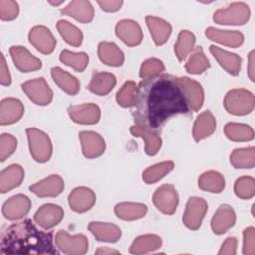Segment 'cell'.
Instances as JSON below:
<instances>
[{
  "label": "cell",
  "mask_w": 255,
  "mask_h": 255,
  "mask_svg": "<svg viewBox=\"0 0 255 255\" xmlns=\"http://www.w3.org/2000/svg\"><path fill=\"white\" fill-rule=\"evenodd\" d=\"M132 115L136 125L150 129L169 118L189 111L178 77L161 74L142 80L137 86Z\"/></svg>",
  "instance_id": "cell-1"
},
{
  "label": "cell",
  "mask_w": 255,
  "mask_h": 255,
  "mask_svg": "<svg viewBox=\"0 0 255 255\" xmlns=\"http://www.w3.org/2000/svg\"><path fill=\"white\" fill-rule=\"evenodd\" d=\"M1 254H57L51 232L40 230L30 219L13 223L1 232Z\"/></svg>",
  "instance_id": "cell-2"
},
{
  "label": "cell",
  "mask_w": 255,
  "mask_h": 255,
  "mask_svg": "<svg viewBox=\"0 0 255 255\" xmlns=\"http://www.w3.org/2000/svg\"><path fill=\"white\" fill-rule=\"evenodd\" d=\"M223 105L229 114L245 116L250 114L254 109V95L245 89H233L226 94Z\"/></svg>",
  "instance_id": "cell-3"
},
{
  "label": "cell",
  "mask_w": 255,
  "mask_h": 255,
  "mask_svg": "<svg viewBox=\"0 0 255 255\" xmlns=\"http://www.w3.org/2000/svg\"><path fill=\"white\" fill-rule=\"evenodd\" d=\"M26 133L30 153L34 160L40 163L48 161L51 158L53 150L52 142L48 134L35 128H27Z\"/></svg>",
  "instance_id": "cell-4"
},
{
  "label": "cell",
  "mask_w": 255,
  "mask_h": 255,
  "mask_svg": "<svg viewBox=\"0 0 255 255\" xmlns=\"http://www.w3.org/2000/svg\"><path fill=\"white\" fill-rule=\"evenodd\" d=\"M249 18L250 9L242 2L231 3L227 8L219 9L213 14V21L219 25H244Z\"/></svg>",
  "instance_id": "cell-5"
},
{
  "label": "cell",
  "mask_w": 255,
  "mask_h": 255,
  "mask_svg": "<svg viewBox=\"0 0 255 255\" xmlns=\"http://www.w3.org/2000/svg\"><path fill=\"white\" fill-rule=\"evenodd\" d=\"M56 246L65 254L82 255L88 251L89 242L84 234L70 235L65 230H59L55 236Z\"/></svg>",
  "instance_id": "cell-6"
},
{
  "label": "cell",
  "mask_w": 255,
  "mask_h": 255,
  "mask_svg": "<svg viewBox=\"0 0 255 255\" xmlns=\"http://www.w3.org/2000/svg\"><path fill=\"white\" fill-rule=\"evenodd\" d=\"M21 87L27 97L38 106H47L53 99V92L42 77L29 80L23 83Z\"/></svg>",
  "instance_id": "cell-7"
},
{
  "label": "cell",
  "mask_w": 255,
  "mask_h": 255,
  "mask_svg": "<svg viewBox=\"0 0 255 255\" xmlns=\"http://www.w3.org/2000/svg\"><path fill=\"white\" fill-rule=\"evenodd\" d=\"M207 202L203 198L196 196L190 197L182 216L184 225L191 230L198 229L207 212Z\"/></svg>",
  "instance_id": "cell-8"
},
{
  "label": "cell",
  "mask_w": 255,
  "mask_h": 255,
  "mask_svg": "<svg viewBox=\"0 0 255 255\" xmlns=\"http://www.w3.org/2000/svg\"><path fill=\"white\" fill-rule=\"evenodd\" d=\"M155 207L166 215H171L175 212L178 204V194L176 189L171 184H163L159 186L152 196Z\"/></svg>",
  "instance_id": "cell-9"
},
{
  "label": "cell",
  "mask_w": 255,
  "mask_h": 255,
  "mask_svg": "<svg viewBox=\"0 0 255 255\" xmlns=\"http://www.w3.org/2000/svg\"><path fill=\"white\" fill-rule=\"evenodd\" d=\"M68 114L73 122L80 125H95L101 118L100 108L93 103L70 106Z\"/></svg>",
  "instance_id": "cell-10"
},
{
  "label": "cell",
  "mask_w": 255,
  "mask_h": 255,
  "mask_svg": "<svg viewBox=\"0 0 255 255\" xmlns=\"http://www.w3.org/2000/svg\"><path fill=\"white\" fill-rule=\"evenodd\" d=\"M116 35L129 47L139 45L143 39L142 31L138 23L129 19H124L117 23Z\"/></svg>",
  "instance_id": "cell-11"
},
{
  "label": "cell",
  "mask_w": 255,
  "mask_h": 255,
  "mask_svg": "<svg viewBox=\"0 0 255 255\" xmlns=\"http://www.w3.org/2000/svg\"><path fill=\"white\" fill-rule=\"evenodd\" d=\"M32 46L42 54H51L56 47V40L51 31L45 26L33 27L28 35Z\"/></svg>",
  "instance_id": "cell-12"
},
{
  "label": "cell",
  "mask_w": 255,
  "mask_h": 255,
  "mask_svg": "<svg viewBox=\"0 0 255 255\" xmlns=\"http://www.w3.org/2000/svg\"><path fill=\"white\" fill-rule=\"evenodd\" d=\"M31 208V200L24 194L10 197L2 207V213L8 220H19L23 218Z\"/></svg>",
  "instance_id": "cell-13"
},
{
  "label": "cell",
  "mask_w": 255,
  "mask_h": 255,
  "mask_svg": "<svg viewBox=\"0 0 255 255\" xmlns=\"http://www.w3.org/2000/svg\"><path fill=\"white\" fill-rule=\"evenodd\" d=\"M178 81L183 91L188 108L193 111L200 110L204 102V92L201 85L188 77H179Z\"/></svg>",
  "instance_id": "cell-14"
},
{
  "label": "cell",
  "mask_w": 255,
  "mask_h": 255,
  "mask_svg": "<svg viewBox=\"0 0 255 255\" xmlns=\"http://www.w3.org/2000/svg\"><path fill=\"white\" fill-rule=\"evenodd\" d=\"M68 202L73 211L83 213L94 206L96 202V194L91 188L85 186L76 187L69 194Z\"/></svg>",
  "instance_id": "cell-15"
},
{
  "label": "cell",
  "mask_w": 255,
  "mask_h": 255,
  "mask_svg": "<svg viewBox=\"0 0 255 255\" xmlns=\"http://www.w3.org/2000/svg\"><path fill=\"white\" fill-rule=\"evenodd\" d=\"M9 52L16 68L23 73L37 71L42 67L40 59L33 56L25 47L12 46Z\"/></svg>",
  "instance_id": "cell-16"
},
{
  "label": "cell",
  "mask_w": 255,
  "mask_h": 255,
  "mask_svg": "<svg viewBox=\"0 0 255 255\" xmlns=\"http://www.w3.org/2000/svg\"><path fill=\"white\" fill-rule=\"evenodd\" d=\"M64 217V210L59 205L46 203L34 214L35 222L44 229H51L61 222Z\"/></svg>",
  "instance_id": "cell-17"
},
{
  "label": "cell",
  "mask_w": 255,
  "mask_h": 255,
  "mask_svg": "<svg viewBox=\"0 0 255 255\" xmlns=\"http://www.w3.org/2000/svg\"><path fill=\"white\" fill-rule=\"evenodd\" d=\"M79 138L82 144L83 154L87 158H96L104 153L106 143L104 138L99 133L84 130L79 133Z\"/></svg>",
  "instance_id": "cell-18"
},
{
  "label": "cell",
  "mask_w": 255,
  "mask_h": 255,
  "mask_svg": "<svg viewBox=\"0 0 255 255\" xmlns=\"http://www.w3.org/2000/svg\"><path fill=\"white\" fill-rule=\"evenodd\" d=\"M64 187L63 178L57 174H52L31 185L29 189L39 197H55L62 193Z\"/></svg>",
  "instance_id": "cell-19"
},
{
  "label": "cell",
  "mask_w": 255,
  "mask_h": 255,
  "mask_svg": "<svg viewBox=\"0 0 255 255\" xmlns=\"http://www.w3.org/2000/svg\"><path fill=\"white\" fill-rule=\"evenodd\" d=\"M24 115V106L16 98H6L0 104V124L2 126L17 123Z\"/></svg>",
  "instance_id": "cell-20"
},
{
  "label": "cell",
  "mask_w": 255,
  "mask_h": 255,
  "mask_svg": "<svg viewBox=\"0 0 255 255\" xmlns=\"http://www.w3.org/2000/svg\"><path fill=\"white\" fill-rule=\"evenodd\" d=\"M236 221V215L230 205L222 204L218 207L211 219V229L215 234H223L230 229Z\"/></svg>",
  "instance_id": "cell-21"
},
{
  "label": "cell",
  "mask_w": 255,
  "mask_h": 255,
  "mask_svg": "<svg viewBox=\"0 0 255 255\" xmlns=\"http://www.w3.org/2000/svg\"><path fill=\"white\" fill-rule=\"evenodd\" d=\"M61 13L76 19L81 23H89L94 18V8L90 1L75 0L61 9Z\"/></svg>",
  "instance_id": "cell-22"
},
{
  "label": "cell",
  "mask_w": 255,
  "mask_h": 255,
  "mask_svg": "<svg viewBox=\"0 0 255 255\" xmlns=\"http://www.w3.org/2000/svg\"><path fill=\"white\" fill-rule=\"evenodd\" d=\"M205 36L211 41L230 48H237L241 46L244 41V36L239 31L219 30L213 27L206 29Z\"/></svg>",
  "instance_id": "cell-23"
},
{
  "label": "cell",
  "mask_w": 255,
  "mask_h": 255,
  "mask_svg": "<svg viewBox=\"0 0 255 255\" xmlns=\"http://www.w3.org/2000/svg\"><path fill=\"white\" fill-rule=\"evenodd\" d=\"M209 51L218 64L230 75L236 76L239 74L241 69V58L234 53L222 50L214 45L209 47Z\"/></svg>",
  "instance_id": "cell-24"
},
{
  "label": "cell",
  "mask_w": 255,
  "mask_h": 255,
  "mask_svg": "<svg viewBox=\"0 0 255 255\" xmlns=\"http://www.w3.org/2000/svg\"><path fill=\"white\" fill-rule=\"evenodd\" d=\"M216 128V120L210 111L199 114L194 122L192 135L196 142L210 136Z\"/></svg>",
  "instance_id": "cell-25"
},
{
  "label": "cell",
  "mask_w": 255,
  "mask_h": 255,
  "mask_svg": "<svg viewBox=\"0 0 255 255\" xmlns=\"http://www.w3.org/2000/svg\"><path fill=\"white\" fill-rule=\"evenodd\" d=\"M88 229L98 241L114 243L117 242L122 235L120 227L109 222L92 221L89 223Z\"/></svg>",
  "instance_id": "cell-26"
},
{
  "label": "cell",
  "mask_w": 255,
  "mask_h": 255,
  "mask_svg": "<svg viewBox=\"0 0 255 255\" xmlns=\"http://www.w3.org/2000/svg\"><path fill=\"white\" fill-rule=\"evenodd\" d=\"M25 176L24 169L19 164H11L0 173V191L6 193L18 187Z\"/></svg>",
  "instance_id": "cell-27"
},
{
  "label": "cell",
  "mask_w": 255,
  "mask_h": 255,
  "mask_svg": "<svg viewBox=\"0 0 255 255\" xmlns=\"http://www.w3.org/2000/svg\"><path fill=\"white\" fill-rule=\"evenodd\" d=\"M130 132L133 136L141 137L144 139L146 154L155 155L159 151L162 140L160 136L152 129L135 124L130 127Z\"/></svg>",
  "instance_id": "cell-28"
},
{
  "label": "cell",
  "mask_w": 255,
  "mask_h": 255,
  "mask_svg": "<svg viewBox=\"0 0 255 255\" xmlns=\"http://www.w3.org/2000/svg\"><path fill=\"white\" fill-rule=\"evenodd\" d=\"M145 21L155 45L161 46L165 44L172 31L171 25L163 19L150 15L146 16Z\"/></svg>",
  "instance_id": "cell-29"
},
{
  "label": "cell",
  "mask_w": 255,
  "mask_h": 255,
  "mask_svg": "<svg viewBox=\"0 0 255 255\" xmlns=\"http://www.w3.org/2000/svg\"><path fill=\"white\" fill-rule=\"evenodd\" d=\"M116 77L107 72H95L88 85V90L98 96L108 95L116 86Z\"/></svg>",
  "instance_id": "cell-30"
},
{
  "label": "cell",
  "mask_w": 255,
  "mask_h": 255,
  "mask_svg": "<svg viewBox=\"0 0 255 255\" xmlns=\"http://www.w3.org/2000/svg\"><path fill=\"white\" fill-rule=\"evenodd\" d=\"M98 56L102 63L111 67H119L125 60L124 53L113 42H101L98 46Z\"/></svg>",
  "instance_id": "cell-31"
},
{
  "label": "cell",
  "mask_w": 255,
  "mask_h": 255,
  "mask_svg": "<svg viewBox=\"0 0 255 255\" xmlns=\"http://www.w3.org/2000/svg\"><path fill=\"white\" fill-rule=\"evenodd\" d=\"M114 210L118 218L131 221L144 217L147 213V206L137 202H121L115 206Z\"/></svg>",
  "instance_id": "cell-32"
},
{
  "label": "cell",
  "mask_w": 255,
  "mask_h": 255,
  "mask_svg": "<svg viewBox=\"0 0 255 255\" xmlns=\"http://www.w3.org/2000/svg\"><path fill=\"white\" fill-rule=\"evenodd\" d=\"M51 76L58 87L67 94L74 96L80 91V82L73 75L62 70L59 67H53L51 69Z\"/></svg>",
  "instance_id": "cell-33"
},
{
  "label": "cell",
  "mask_w": 255,
  "mask_h": 255,
  "mask_svg": "<svg viewBox=\"0 0 255 255\" xmlns=\"http://www.w3.org/2000/svg\"><path fill=\"white\" fill-rule=\"evenodd\" d=\"M162 240L156 234H144L136 237L129 247L132 254H145L157 250L161 247Z\"/></svg>",
  "instance_id": "cell-34"
},
{
  "label": "cell",
  "mask_w": 255,
  "mask_h": 255,
  "mask_svg": "<svg viewBox=\"0 0 255 255\" xmlns=\"http://www.w3.org/2000/svg\"><path fill=\"white\" fill-rule=\"evenodd\" d=\"M198 187L210 193H220L225 187L224 176L215 170L205 171L198 178Z\"/></svg>",
  "instance_id": "cell-35"
},
{
  "label": "cell",
  "mask_w": 255,
  "mask_h": 255,
  "mask_svg": "<svg viewBox=\"0 0 255 255\" xmlns=\"http://www.w3.org/2000/svg\"><path fill=\"white\" fill-rule=\"evenodd\" d=\"M224 133L228 139L236 142L250 141L254 138L253 128L245 124L228 123L224 127Z\"/></svg>",
  "instance_id": "cell-36"
},
{
  "label": "cell",
  "mask_w": 255,
  "mask_h": 255,
  "mask_svg": "<svg viewBox=\"0 0 255 255\" xmlns=\"http://www.w3.org/2000/svg\"><path fill=\"white\" fill-rule=\"evenodd\" d=\"M230 163L235 168H253L255 165V148H236L230 154Z\"/></svg>",
  "instance_id": "cell-37"
},
{
  "label": "cell",
  "mask_w": 255,
  "mask_h": 255,
  "mask_svg": "<svg viewBox=\"0 0 255 255\" xmlns=\"http://www.w3.org/2000/svg\"><path fill=\"white\" fill-rule=\"evenodd\" d=\"M209 67V61L201 47H196L185 63L186 72L192 75H199L206 71Z\"/></svg>",
  "instance_id": "cell-38"
},
{
  "label": "cell",
  "mask_w": 255,
  "mask_h": 255,
  "mask_svg": "<svg viewBox=\"0 0 255 255\" xmlns=\"http://www.w3.org/2000/svg\"><path fill=\"white\" fill-rule=\"evenodd\" d=\"M173 167L174 163L170 160L156 163L143 171L142 179L146 184H153L168 174Z\"/></svg>",
  "instance_id": "cell-39"
},
{
  "label": "cell",
  "mask_w": 255,
  "mask_h": 255,
  "mask_svg": "<svg viewBox=\"0 0 255 255\" xmlns=\"http://www.w3.org/2000/svg\"><path fill=\"white\" fill-rule=\"evenodd\" d=\"M195 45V36L187 31L182 30L178 34L177 41L174 45L175 56L179 61H183L193 50Z\"/></svg>",
  "instance_id": "cell-40"
},
{
  "label": "cell",
  "mask_w": 255,
  "mask_h": 255,
  "mask_svg": "<svg viewBox=\"0 0 255 255\" xmlns=\"http://www.w3.org/2000/svg\"><path fill=\"white\" fill-rule=\"evenodd\" d=\"M57 29L62 38L71 46L79 47L83 41V34L76 26L66 20H60L57 23Z\"/></svg>",
  "instance_id": "cell-41"
},
{
  "label": "cell",
  "mask_w": 255,
  "mask_h": 255,
  "mask_svg": "<svg viewBox=\"0 0 255 255\" xmlns=\"http://www.w3.org/2000/svg\"><path fill=\"white\" fill-rule=\"evenodd\" d=\"M60 61L77 72H83L89 64V57L84 52L74 53L69 50H63L60 54Z\"/></svg>",
  "instance_id": "cell-42"
},
{
  "label": "cell",
  "mask_w": 255,
  "mask_h": 255,
  "mask_svg": "<svg viewBox=\"0 0 255 255\" xmlns=\"http://www.w3.org/2000/svg\"><path fill=\"white\" fill-rule=\"evenodd\" d=\"M137 86L133 81H127L116 95L117 103L123 108L132 107L136 99Z\"/></svg>",
  "instance_id": "cell-43"
},
{
  "label": "cell",
  "mask_w": 255,
  "mask_h": 255,
  "mask_svg": "<svg viewBox=\"0 0 255 255\" xmlns=\"http://www.w3.org/2000/svg\"><path fill=\"white\" fill-rule=\"evenodd\" d=\"M234 192L241 199H250L255 194V180L251 176L239 177L234 183Z\"/></svg>",
  "instance_id": "cell-44"
},
{
  "label": "cell",
  "mask_w": 255,
  "mask_h": 255,
  "mask_svg": "<svg viewBox=\"0 0 255 255\" xmlns=\"http://www.w3.org/2000/svg\"><path fill=\"white\" fill-rule=\"evenodd\" d=\"M165 70L164 64L161 60L156 58H149L145 60L140 67L139 77L141 79H148L161 75Z\"/></svg>",
  "instance_id": "cell-45"
},
{
  "label": "cell",
  "mask_w": 255,
  "mask_h": 255,
  "mask_svg": "<svg viewBox=\"0 0 255 255\" xmlns=\"http://www.w3.org/2000/svg\"><path fill=\"white\" fill-rule=\"evenodd\" d=\"M17 147V139L9 133H2L0 136V160L5 161L12 155Z\"/></svg>",
  "instance_id": "cell-46"
},
{
  "label": "cell",
  "mask_w": 255,
  "mask_h": 255,
  "mask_svg": "<svg viewBox=\"0 0 255 255\" xmlns=\"http://www.w3.org/2000/svg\"><path fill=\"white\" fill-rule=\"evenodd\" d=\"M19 14V6L13 0H0V18L3 21L14 20Z\"/></svg>",
  "instance_id": "cell-47"
},
{
  "label": "cell",
  "mask_w": 255,
  "mask_h": 255,
  "mask_svg": "<svg viewBox=\"0 0 255 255\" xmlns=\"http://www.w3.org/2000/svg\"><path fill=\"white\" fill-rule=\"evenodd\" d=\"M242 252L244 255L255 254V229L250 226L243 231V247Z\"/></svg>",
  "instance_id": "cell-48"
},
{
  "label": "cell",
  "mask_w": 255,
  "mask_h": 255,
  "mask_svg": "<svg viewBox=\"0 0 255 255\" xmlns=\"http://www.w3.org/2000/svg\"><path fill=\"white\" fill-rule=\"evenodd\" d=\"M237 249V239L234 236H230L226 238V240L223 242V244L220 247V250L218 251L219 255H234L236 254Z\"/></svg>",
  "instance_id": "cell-49"
},
{
  "label": "cell",
  "mask_w": 255,
  "mask_h": 255,
  "mask_svg": "<svg viewBox=\"0 0 255 255\" xmlns=\"http://www.w3.org/2000/svg\"><path fill=\"white\" fill-rule=\"evenodd\" d=\"M97 3L103 11L110 12V13L119 11L123 5V1L121 0H104V1H98Z\"/></svg>",
  "instance_id": "cell-50"
},
{
  "label": "cell",
  "mask_w": 255,
  "mask_h": 255,
  "mask_svg": "<svg viewBox=\"0 0 255 255\" xmlns=\"http://www.w3.org/2000/svg\"><path fill=\"white\" fill-rule=\"evenodd\" d=\"M0 83L3 86H9L11 84V75L6 64V60L3 54H1V64H0Z\"/></svg>",
  "instance_id": "cell-51"
},
{
  "label": "cell",
  "mask_w": 255,
  "mask_h": 255,
  "mask_svg": "<svg viewBox=\"0 0 255 255\" xmlns=\"http://www.w3.org/2000/svg\"><path fill=\"white\" fill-rule=\"evenodd\" d=\"M247 71H248V76L250 78V80L252 82H254V74H255V69H254V51L252 50L249 53V57H248V67H247Z\"/></svg>",
  "instance_id": "cell-52"
},
{
  "label": "cell",
  "mask_w": 255,
  "mask_h": 255,
  "mask_svg": "<svg viewBox=\"0 0 255 255\" xmlns=\"http://www.w3.org/2000/svg\"><path fill=\"white\" fill-rule=\"evenodd\" d=\"M96 254H119L120 252L115 250V249H111L109 247H99L96 251H95Z\"/></svg>",
  "instance_id": "cell-53"
},
{
  "label": "cell",
  "mask_w": 255,
  "mask_h": 255,
  "mask_svg": "<svg viewBox=\"0 0 255 255\" xmlns=\"http://www.w3.org/2000/svg\"><path fill=\"white\" fill-rule=\"evenodd\" d=\"M49 3H50L51 5H53V6H59V5L63 4L64 1H49Z\"/></svg>",
  "instance_id": "cell-54"
}]
</instances>
